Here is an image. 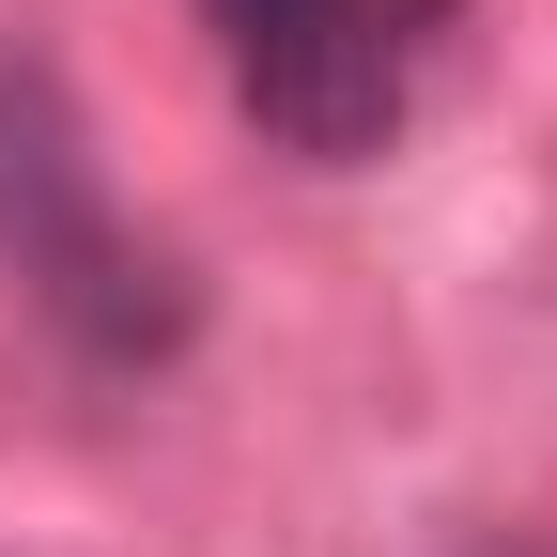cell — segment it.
<instances>
[{
    "label": "cell",
    "mask_w": 557,
    "mask_h": 557,
    "mask_svg": "<svg viewBox=\"0 0 557 557\" xmlns=\"http://www.w3.org/2000/svg\"><path fill=\"white\" fill-rule=\"evenodd\" d=\"M449 32H465V0H201V47H218L233 109L295 171H372L418 124Z\"/></svg>",
    "instance_id": "obj_1"
},
{
    "label": "cell",
    "mask_w": 557,
    "mask_h": 557,
    "mask_svg": "<svg viewBox=\"0 0 557 557\" xmlns=\"http://www.w3.org/2000/svg\"><path fill=\"white\" fill-rule=\"evenodd\" d=\"M0 263H16L94 357H171L186 341V263L94 186L78 124L47 109V78H0Z\"/></svg>",
    "instance_id": "obj_2"
},
{
    "label": "cell",
    "mask_w": 557,
    "mask_h": 557,
    "mask_svg": "<svg viewBox=\"0 0 557 557\" xmlns=\"http://www.w3.org/2000/svg\"><path fill=\"white\" fill-rule=\"evenodd\" d=\"M480 557H542V542H480Z\"/></svg>",
    "instance_id": "obj_3"
}]
</instances>
